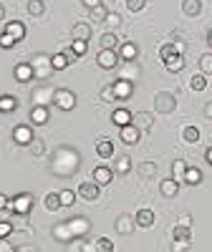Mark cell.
Masks as SVG:
<instances>
[{
    "mask_svg": "<svg viewBox=\"0 0 212 252\" xmlns=\"http://www.w3.org/2000/svg\"><path fill=\"white\" fill-rule=\"evenodd\" d=\"M13 232V222H0V240H5Z\"/></svg>",
    "mask_w": 212,
    "mask_h": 252,
    "instance_id": "cell-51",
    "label": "cell"
},
{
    "mask_svg": "<svg viewBox=\"0 0 212 252\" xmlns=\"http://www.w3.org/2000/svg\"><path fill=\"white\" fill-rule=\"evenodd\" d=\"M78 194L86 199V202H96L99 194H101V184H96V182H83V184L78 187Z\"/></svg>",
    "mask_w": 212,
    "mask_h": 252,
    "instance_id": "cell-14",
    "label": "cell"
},
{
    "mask_svg": "<svg viewBox=\"0 0 212 252\" xmlns=\"http://www.w3.org/2000/svg\"><path fill=\"white\" fill-rule=\"evenodd\" d=\"M111 121L121 129V126H126V124L132 121V111H126V109H116V111L111 114Z\"/></svg>",
    "mask_w": 212,
    "mask_h": 252,
    "instance_id": "cell-31",
    "label": "cell"
},
{
    "mask_svg": "<svg viewBox=\"0 0 212 252\" xmlns=\"http://www.w3.org/2000/svg\"><path fill=\"white\" fill-rule=\"evenodd\" d=\"M33 101H35V103H40V106H46L48 101H53V89L43 86V89H38V91H33Z\"/></svg>",
    "mask_w": 212,
    "mask_h": 252,
    "instance_id": "cell-28",
    "label": "cell"
},
{
    "mask_svg": "<svg viewBox=\"0 0 212 252\" xmlns=\"http://www.w3.org/2000/svg\"><path fill=\"white\" fill-rule=\"evenodd\" d=\"M33 194H28V192H20V194H15L10 202H8V209L13 215H20V217H26L31 209H33Z\"/></svg>",
    "mask_w": 212,
    "mask_h": 252,
    "instance_id": "cell-3",
    "label": "cell"
},
{
    "mask_svg": "<svg viewBox=\"0 0 212 252\" xmlns=\"http://www.w3.org/2000/svg\"><path fill=\"white\" fill-rule=\"evenodd\" d=\"M33 139H35V136H33V129H31L28 124H18L15 129H13V141H15L18 146H28Z\"/></svg>",
    "mask_w": 212,
    "mask_h": 252,
    "instance_id": "cell-7",
    "label": "cell"
},
{
    "mask_svg": "<svg viewBox=\"0 0 212 252\" xmlns=\"http://www.w3.org/2000/svg\"><path fill=\"white\" fill-rule=\"evenodd\" d=\"M28 146H31V152H33L35 157H40V154L46 152V146H43V141H40V139H33V141H31Z\"/></svg>",
    "mask_w": 212,
    "mask_h": 252,
    "instance_id": "cell-49",
    "label": "cell"
},
{
    "mask_svg": "<svg viewBox=\"0 0 212 252\" xmlns=\"http://www.w3.org/2000/svg\"><path fill=\"white\" fill-rule=\"evenodd\" d=\"M114 94H116V101H126L132 94H134V83L132 81H126V78H116L114 83Z\"/></svg>",
    "mask_w": 212,
    "mask_h": 252,
    "instance_id": "cell-10",
    "label": "cell"
},
{
    "mask_svg": "<svg viewBox=\"0 0 212 252\" xmlns=\"http://www.w3.org/2000/svg\"><path fill=\"white\" fill-rule=\"evenodd\" d=\"M177 224H187V227H189V224H192V215H189V212H182L179 220H177Z\"/></svg>",
    "mask_w": 212,
    "mask_h": 252,
    "instance_id": "cell-52",
    "label": "cell"
},
{
    "mask_svg": "<svg viewBox=\"0 0 212 252\" xmlns=\"http://www.w3.org/2000/svg\"><path fill=\"white\" fill-rule=\"evenodd\" d=\"M184 51H187V43H184V40H172V43H164V46L159 48V58L167 61V58H172V56H177V53L184 56Z\"/></svg>",
    "mask_w": 212,
    "mask_h": 252,
    "instance_id": "cell-11",
    "label": "cell"
},
{
    "mask_svg": "<svg viewBox=\"0 0 212 252\" xmlns=\"http://www.w3.org/2000/svg\"><path fill=\"white\" fill-rule=\"evenodd\" d=\"M15 43H18V40H15L13 35H8L5 31H3V33H0V48H13Z\"/></svg>",
    "mask_w": 212,
    "mask_h": 252,
    "instance_id": "cell-47",
    "label": "cell"
},
{
    "mask_svg": "<svg viewBox=\"0 0 212 252\" xmlns=\"http://www.w3.org/2000/svg\"><path fill=\"white\" fill-rule=\"evenodd\" d=\"M205 116H207V119H212V101L205 106Z\"/></svg>",
    "mask_w": 212,
    "mask_h": 252,
    "instance_id": "cell-56",
    "label": "cell"
},
{
    "mask_svg": "<svg viewBox=\"0 0 212 252\" xmlns=\"http://www.w3.org/2000/svg\"><path fill=\"white\" fill-rule=\"evenodd\" d=\"M121 141L126 144V146H134V144H139V139H141V131L137 129V126L129 121V124H126V126H121Z\"/></svg>",
    "mask_w": 212,
    "mask_h": 252,
    "instance_id": "cell-12",
    "label": "cell"
},
{
    "mask_svg": "<svg viewBox=\"0 0 212 252\" xmlns=\"http://www.w3.org/2000/svg\"><path fill=\"white\" fill-rule=\"evenodd\" d=\"M119 53L116 51H111V48H101L99 53H96V63L104 68V71H111V68H116L119 66Z\"/></svg>",
    "mask_w": 212,
    "mask_h": 252,
    "instance_id": "cell-5",
    "label": "cell"
},
{
    "mask_svg": "<svg viewBox=\"0 0 212 252\" xmlns=\"http://www.w3.org/2000/svg\"><path fill=\"white\" fill-rule=\"evenodd\" d=\"M159 192H162V197H177L179 194V182L175 179V177H169V179H162L159 182Z\"/></svg>",
    "mask_w": 212,
    "mask_h": 252,
    "instance_id": "cell-15",
    "label": "cell"
},
{
    "mask_svg": "<svg viewBox=\"0 0 212 252\" xmlns=\"http://www.w3.org/2000/svg\"><path fill=\"white\" fill-rule=\"evenodd\" d=\"M101 101H106V103H114V101H116V94H114V86H111V83L101 89Z\"/></svg>",
    "mask_w": 212,
    "mask_h": 252,
    "instance_id": "cell-45",
    "label": "cell"
},
{
    "mask_svg": "<svg viewBox=\"0 0 212 252\" xmlns=\"http://www.w3.org/2000/svg\"><path fill=\"white\" fill-rule=\"evenodd\" d=\"M164 68H167L169 73H179V71L184 68V56L177 53V56H172V58H167V61H164Z\"/></svg>",
    "mask_w": 212,
    "mask_h": 252,
    "instance_id": "cell-23",
    "label": "cell"
},
{
    "mask_svg": "<svg viewBox=\"0 0 212 252\" xmlns=\"http://www.w3.org/2000/svg\"><path fill=\"white\" fill-rule=\"evenodd\" d=\"M172 240H175V250H187L189 240H192V232H189L187 224H177L172 229Z\"/></svg>",
    "mask_w": 212,
    "mask_h": 252,
    "instance_id": "cell-6",
    "label": "cell"
},
{
    "mask_svg": "<svg viewBox=\"0 0 212 252\" xmlns=\"http://www.w3.org/2000/svg\"><path fill=\"white\" fill-rule=\"evenodd\" d=\"M205 157H207V164L212 166V146H210V149H207V154H205Z\"/></svg>",
    "mask_w": 212,
    "mask_h": 252,
    "instance_id": "cell-57",
    "label": "cell"
},
{
    "mask_svg": "<svg viewBox=\"0 0 212 252\" xmlns=\"http://www.w3.org/2000/svg\"><path fill=\"white\" fill-rule=\"evenodd\" d=\"M46 209L48 212H56V209H61V197L56 194V192H51V194H46Z\"/></svg>",
    "mask_w": 212,
    "mask_h": 252,
    "instance_id": "cell-41",
    "label": "cell"
},
{
    "mask_svg": "<svg viewBox=\"0 0 212 252\" xmlns=\"http://www.w3.org/2000/svg\"><path fill=\"white\" fill-rule=\"evenodd\" d=\"M132 124L137 126L139 131H152L154 114H149V111H137V114H132Z\"/></svg>",
    "mask_w": 212,
    "mask_h": 252,
    "instance_id": "cell-9",
    "label": "cell"
},
{
    "mask_svg": "<svg viewBox=\"0 0 212 252\" xmlns=\"http://www.w3.org/2000/svg\"><path fill=\"white\" fill-rule=\"evenodd\" d=\"M8 202H10V199H8L5 194H0V212H3V209H8Z\"/></svg>",
    "mask_w": 212,
    "mask_h": 252,
    "instance_id": "cell-54",
    "label": "cell"
},
{
    "mask_svg": "<svg viewBox=\"0 0 212 252\" xmlns=\"http://www.w3.org/2000/svg\"><path fill=\"white\" fill-rule=\"evenodd\" d=\"M43 13H46V3H43V0H28V15L40 18Z\"/></svg>",
    "mask_w": 212,
    "mask_h": 252,
    "instance_id": "cell-35",
    "label": "cell"
},
{
    "mask_svg": "<svg viewBox=\"0 0 212 252\" xmlns=\"http://www.w3.org/2000/svg\"><path fill=\"white\" fill-rule=\"evenodd\" d=\"M13 76L18 83H28L33 81V68H31V63H18V66L13 68Z\"/></svg>",
    "mask_w": 212,
    "mask_h": 252,
    "instance_id": "cell-16",
    "label": "cell"
},
{
    "mask_svg": "<svg viewBox=\"0 0 212 252\" xmlns=\"http://www.w3.org/2000/svg\"><path fill=\"white\" fill-rule=\"evenodd\" d=\"M134 220H137L139 227H152L154 224V212L152 209H139V212L134 215Z\"/></svg>",
    "mask_w": 212,
    "mask_h": 252,
    "instance_id": "cell-26",
    "label": "cell"
},
{
    "mask_svg": "<svg viewBox=\"0 0 212 252\" xmlns=\"http://www.w3.org/2000/svg\"><path fill=\"white\" fill-rule=\"evenodd\" d=\"M139 73H141V68L137 66V61H124V71H121V76L119 78H126V81H137L139 78Z\"/></svg>",
    "mask_w": 212,
    "mask_h": 252,
    "instance_id": "cell-19",
    "label": "cell"
},
{
    "mask_svg": "<svg viewBox=\"0 0 212 252\" xmlns=\"http://www.w3.org/2000/svg\"><path fill=\"white\" fill-rule=\"evenodd\" d=\"M71 48H73V53H76V56H83V53L89 51V40H73Z\"/></svg>",
    "mask_w": 212,
    "mask_h": 252,
    "instance_id": "cell-46",
    "label": "cell"
},
{
    "mask_svg": "<svg viewBox=\"0 0 212 252\" xmlns=\"http://www.w3.org/2000/svg\"><path fill=\"white\" fill-rule=\"evenodd\" d=\"M31 121H33L35 126L48 124V106H40V103H35V106L31 109Z\"/></svg>",
    "mask_w": 212,
    "mask_h": 252,
    "instance_id": "cell-18",
    "label": "cell"
},
{
    "mask_svg": "<svg viewBox=\"0 0 212 252\" xmlns=\"http://www.w3.org/2000/svg\"><path fill=\"white\" fill-rule=\"evenodd\" d=\"M53 237H56L58 242H71V240H73V235H71V229H69L66 222H61V224L53 227Z\"/></svg>",
    "mask_w": 212,
    "mask_h": 252,
    "instance_id": "cell-24",
    "label": "cell"
},
{
    "mask_svg": "<svg viewBox=\"0 0 212 252\" xmlns=\"http://www.w3.org/2000/svg\"><path fill=\"white\" fill-rule=\"evenodd\" d=\"M96 154H99L101 159H111V157H114V141L106 139V136L99 139V141H96Z\"/></svg>",
    "mask_w": 212,
    "mask_h": 252,
    "instance_id": "cell-17",
    "label": "cell"
},
{
    "mask_svg": "<svg viewBox=\"0 0 212 252\" xmlns=\"http://www.w3.org/2000/svg\"><path fill=\"white\" fill-rule=\"evenodd\" d=\"M111 179H114V169H109V166H96L94 169V182L96 184H111Z\"/></svg>",
    "mask_w": 212,
    "mask_h": 252,
    "instance_id": "cell-20",
    "label": "cell"
},
{
    "mask_svg": "<svg viewBox=\"0 0 212 252\" xmlns=\"http://www.w3.org/2000/svg\"><path fill=\"white\" fill-rule=\"evenodd\" d=\"M51 63H53V71H63V68H69V66H71V61L66 58V53H56V56H51Z\"/></svg>",
    "mask_w": 212,
    "mask_h": 252,
    "instance_id": "cell-37",
    "label": "cell"
},
{
    "mask_svg": "<svg viewBox=\"0 0 212 252\" xmlns=\"http://www.w3.org/2000/svg\"><path fill=\"white\" fill-rule=\"evenodd\" d=\"M15 109H18V98H15V96H10V94L0 96V111L10 114V111H15Z\"/></svg>",
    "mask_w": 212,
    "mask_h": 252,
    "instance_id": "cell-29",
    "label": "cell"
},
{
    "mask_svg": "<svg viewBox=\"0 0 212 252\" xmlns=\"http://www.w3.org/2000/svg\"><path fill=\"white\" fill-rule=\"evenodd\" d=\"M184 172H187V161L175 159V161H172V177H175L177 182H182V179H184Z\"/></svg>",
    "mask_w": 212,
    "mask_h": 252,
    "instance_id": "cell-38",
    "label": "cell"
},
{
    "mask_svg": "<svg viewBox=\"0 0 212 252\" xmlns=\"http://www.w3.org/2000/svg\"><path fill=\"white\" fill-rule=\"evenodd\" d=\"M71 35H73V40H89L91 38V26L89 23H76Z\"/></svg>",
    "mask_w": 212,
    "mask_h": 252,
    "instance_id": "cell-27",
    "label": "cell"
},
{
    "mask_svg": "<svg viewBox=\"0 0 212 252\" xmlns=\"http://www.w3.org/2000/svg\"><path fill=\"white\" fill-rule=\"evenodd\" d=\"M154 111L157 114H175L177 111V94L172 91H157L154 94Z\"/></svg>",
    "mask_w": 212,
    "mask_h": 252,
    "instance_id": "cell-2",
    "label": "cell"
},
{
    "mask_svg": "<svg viewBox=\"0 0 212 252\" xmlns=\"http://www.w3.org/2000/svg\"><path fill=\"white\" fill-rule=\"evenodd\" d=\"M114 227H116V232L119 235H132L134 232V227H137V220L132 217V215H119L116 217V222H114Z\"/></svg>",
    "mask_w": 212,
    "mask_h": 252,
    "instance_id": "cell-13",
    "label": "cell"
},
{
    "mask_svg": "<svg viewBox=\"0 0 212 252\" xmlns=\"http://www.w3.org/2000/svg\"><path fill=\"white\" fill-rule=\"evenodd\" d=\"M5 33H8V35H13L15 40H23V38H26V26L20 23V20H13V23H8V26H5Z\"/></svg>",
    "mask_w": 212,
    "mask_h": 252,
    "instance_id": "cell-25",
    "label": "cell"
},
{
    "mask_svg": "<svg viewBox=\"0 0 212 252\" xmlns=\"http://www.w3.org/2000/svg\"><path fill=\"white\" fill-rule=\"evenodd\" d=\"M116 46H119V35L116 33H104L101 35V48H111V51H116Z\"/></svg>",
    "mask_w": 212,
    "mask_h": 252,
    "instance_id": "cell-36",
    "label": "cell"
},
{
    "mask_svg": "<svg viewBox=\"0 0 212 252\" xmlns=\"http://www.w3.org/2000/svg\"><path fill=\"white\" fill-rule=\"evenodd\" d=\"M205 86H207L205 73H195L192 78H189V89H192V91H205Z\"/></svg>",
    "mask_w": 212,
    "mask_h": 252,
    "instance_id": "cell-39",
    "label": "cell"
},
{
    "mask_svg": "<svg viewBox=\"0 0 212 252\" xmlns=\"http://www.w3.org/2000/svg\"><path fill=\"white\" fill-rule=\"evenodd\" d=\"M184 184H192V187H197L200 182H202V172L197 169V166H187V172H184V179H182Z\"/></svg>",
    "mask_w": 212,
    "mask_h": 252,
    "instance_id": "cell-30",
    "label": "cell"
},
{
    "mask_svg": "<svg viewBox=\"0 0 212 252\" xmlns=\"http://www.w3.org/2000/svg\"><path fill=\"white\" fill-rule=\"evenodd\" d=\"M104 23H106V26H111V28H119V26H121V15H119V13H109Z\"/></svg>",
    "mask_w": 212,
    "mask_h": 252,
    "instance_id": "cell-48",
    "label": "cell"
},
{
    "mask_svg": "<svg viewBox=\"0 0 212 252\" xmlns=\"http://www.w3.org/2000/svg\"><path fill=\"white\" fill-rule=\"evenodd\" d=\"M66 224H69V229H71L73 240H76V237H83V235L91 229V222H89L86 217H71V220H66Z\"/></svg>",
    "mask_w": 212,
    "mask_h": 252,
    "instance_id": "cell-8",
    "label": "cell"
},
{
    "mask_svg": "<svg viewBox=\"0 0 212 252\" xmlns=\"http://www.w3.org/2000/svg\"><path fill=\"white\" fill-rule=\"evenodd\" d=\"M94 250H101V252H111V250H114V242H111L109 237H99V240H96V245H94Z\"/></svg>",
    "mask_w": 212,
    "mask_h": 252,
    "instance_id": "cell-44",
    "label": "cell"
},
{
    "mask_svg": "<svg viewBox=\"0 0 212 252\" xmlns=\"http://www.w3.org/2000/svg\"><path fill=\"white\" fill-rule=\"evenodd\" d=\"M31 68H33V78H38V81H46V78L53 73L51 56H48V53H35V56L31 58Z\"/></svg>",
    "mask_w": 212,
    "mask_h": 252,
    "instance_id": "cell-1",
    "label": "cell"
},
{
    "mask_svg": "<svg viewBox=\"0 0 212 252\" xmlns=\"http://www.w3.org/2000/svg\"><path fill=\"white\" fill-rule=\"evenodd\" d=\"M5 18V8H3V3H0V20Z\"/></svg>",
    "mask_w": 212,
    "mask_h": 252,
    "instance_id": "cell-58",
    "label": "cell"
},
{
    "mask_svg": "<svg viewBox=\"0 0 212 252\" xmlns=\"http://www.w3.org/2000/svg\"><path fill=\"white\" fill-rule=\"evenodd\" d=\"M200 71H202L205 76H212V53H205V56L200 58Z\"/></svg>",
    "mask_w": 212,
    "mask_h": 252,
    "instance_id": "cell-43",
    "label": "cell"
},
{
    "mask_svg": "<svg viewBox=\"0 0 212 252\" xmlns=\"http://www.w3.org/2000/svg\"><path fill=\"white\" fill-rule=\"evenodd\" d=\"M89 13H91V20H94V23H104L106 15H109V10H106L104 5H96V8H91Z\"/></svg>",
    "mask_w": 212,
    "mask_h": 252,
    "instance_id": "cell-42",
    "label": "cell"
},
{
    "mask_svg": "<svg viewBox=\"0 0 212 252\" xmlns=\"http://www.w3.org/2000/svg\"><path fill=\"white\" fill-rule=\"evenodd\" d=\"M207 43H210V46H212V31H210V33H207Z\"/></svg>",
    "mask_w": 212,
    "mask_h": 252,
    "instance_id": "cell-59",
    "label": "cell"
},
{
    "mask_svg": "<svg viewBox=\"0 0 212 252\" xmlns=\"http://www.w3.org/2000/svg\"><path fill=\"white\" fill-rule=\"evenodd\" d=\"M139 177H144V179H154V177H157V164H154V161H144V164H139Z\"/></svg>",
    "mask_w": 212,
    "mask_h": 252,
    "instance_id": "cell-33",
    "label": "cell"
},
{
    "mask_svg": "<svg viewBox=\"0 0 212 252\" xmlns=\"http://www.w3.org/2000/svg\"><path fill=\"white\" fill-rule=\"evenodd\" d=\"M81 3H83V5H86V8L91 10V8H96V5H101V0H81Z\"/></svg>",
    "mask_w": 212,
    "mask_h": 252,
    "instance_id": "cell-53",
    "label": "cell"
},
{
    "mask_svg": "<svg viewBox=\"0 0 212 252\" xmlns=\"http://www.w3.org/2000/svg\"><path fill=\"white\" fill-rule=\"evenodd\" d=\"M63 53H66V58H69V61H71V63H73V61H76V58H78V56H76V53H73V48H66V51H63Z\"/></svg>",
    "mask_w": 212,
    "mask_h": 252,
    "instance_id": "cell-55",
    "label": "cell"
},
{
    "mask_svg": "<svg viewBox=\"0 0 212 252\" xmlns=\"http://www.w3.org/2000/svg\"><path fill=\"white\" fill-rule=\"evenodd\" d=\"M182 13L189 15V18H195L202 13V0H182Z\"/></svg>",
    "mask_w": 212,
    "mask_h": 252,
    "instance_id": "cell-22",
    "label": "cell"
},
{
    "mask_svg": "<svg viewBox=\"0 0 212 252\" xmlns=\"http://www.w3.org/2000/svg\"><path fill=\"white\" fill-rule=\"evenodd\" d=\"M182 139L187 144H197L200 141V129H197V126H184V129H182Z\"/></svg>",
    "mask_w": 212,
    "mask_h": 252,
    "instance_id": "cell-34",
    "label": "cell"
},
{
    "mask_svg": "<svg viewBox=\"0 0 212 252\" xmlns=\"http://www.w3.org/2000/svg\"><path fill=\"white\" fill-rule=\"evenodd\" d=\"M137 56H139V48L134 43H129V40L119 46V58L121 61H137Z\"/></svg>",
    "mask_w": 212,
    "mask_h": 252,
    "instance_id": "cell-21",
    "label": "cell"
},
{
    "mask_svg": "<svg viewBox=\"0 0 212 252\" xmlns=\"http://www.w3.org/2000/svg\"><path fill=\"white\" fill-rule=\"evenodd\" d=\"M58 197H61V207H71L76 202V192H73V189H61Z\"/></svg>",
    "mask_w": 212,
    "mask_h": 252,
    "instance_id": "cell-40",
    "label": "cell"
},
{
    "mask_svg": "<svg viewBox=\"0 0 212 252\" xmlns=\"http://www.w3.org/2000/svg\"><path fill=\"white\" fill-rule=\"evenodd\" d=\"M114 172H116L119 177L129 174V172H132V159H129V157H119L116 164H114Z\"/></svg>",
    "mask_w": 212,
    "mask_h": 252,
    "instance_id": "cell-32",
    "label": "cell"
},
{
    "mask_svg": "<svg viewBox=\"0 0 212 252\" xmlns=\"http://www.w3.org/2000/svg\"><path fill=\"white\" fill-rule=\"evenodd\" d=\"M144 5H146V0H126V8H129L132 13H139V10H144Z\"/></svg>",
    "mask_w": 212,
    "mask_h": 252,
    "instance_id": "cell-50",
    "label": "cell"
},
{
    "mask_svg": "<svg viewBox=\"0 0 212 252\" xmlns=\"http://www.w3.org/2000/svg\"><path fill=\"white\" fill-rule=\"evenodd\" d=\"M53 103L61 111H73L76 109V94L71 89H56L53 91Z\"/></svg>",
    "mask_w": 212,
    "mask_h": 252,
    "instance_id": "cell-4",
    "label": "cell"
}]
</instances>
